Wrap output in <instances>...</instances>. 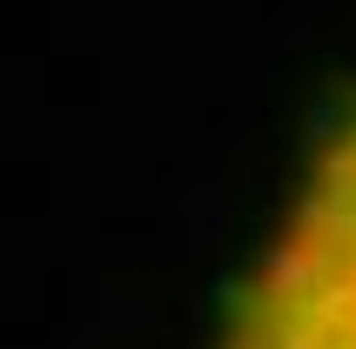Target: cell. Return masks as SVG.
Here are the masks:
<instances>
[{"instance_id": "1", "label": "cell", "mask_w": 356, "mask_h": 349, "mask_svg": "<svg viewBox=\"0 0 356 349\" xmlns=\"http://www.w3.org/2000/svg\"><path fill=\"white\" fill-rule=\"evenodd\" d=\"M209 349H356V115L302 174Z\"/></svg>"}]
</instances>
